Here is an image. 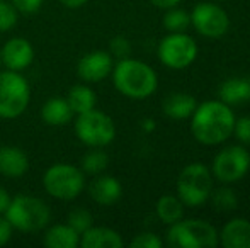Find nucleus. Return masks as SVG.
I'll use <instances>...</instances> for the list:
<instances>
[{
	"mask_svg": "<svg viewBox=\"0 0 250 248\" xmlns=\"http://www.w3.org/2000/svg\"><path fill=\"white\" fill-rule=\"evenodd\" d=\"M235 114L221 100H208L196 107L191 116V133L196 141L206 146L221 145L233 133Z\"/></svg>",
	"mask_w": 250,
	"mask_h": 248,
	"instance_id": "nucleus-1",
	"label": "nucleus"
},
{
	"mask_svg": "<svg viewBox=\"0 0 250 248\" xmlns=\"http://www.w3.org/2000/svg\"><path fill=\"white\" fill-rule=\"evenodd\" d=\"M114 87L129 99H146L157 90L158 78L150 65L133 58H123L112 66Z\"/></svg>",
	"mask_w": 250,
	"mask_h": 248,
	"instance_id": "nucleus-2",
	"label": "nucleus"
},
{
	"mask_svg": "<svg viewBox=\"0 0 250 248\" xmlns=\"http://www.w3.org/2000/svg\"><path fill=\"white\" fill-rule=\"evenodd\" d=\"M50 208L46 202L33 195H16L5 209L7 221L19 231H40L50 223Z\"/></svg>",
	"mask_w": 250,
	"mask_h": 248,
	"instance_id": "nucleus-3",
	"label": "nucleus"
},
{
	"mask_svg": "<svg viewBox=\"0 0 250 248\" xmlns=\"http://www.w3.org/2000/svg\"><path fill=\"white\" fill-rule=\"evenodd\" d=\"M167 245L174 248H214L218 247V231L203 219H179L168 225Z\"/></svg>",
	"mask_w": 250,
	"mask_h": 248,
	"instance_id": "nucleus-4",
	"label": "nucleus"
},
{
	"mask_svg": "<svg viewBox=\"0 0 250 248\" xmlns=\"http://www.w3.org/2000/svg\"><path fill=\"white\" fill-rule=\"evenodd\" d=\"M213 191V173L204 163H191L182 169L177 179V197L184 206L196 208L209 199Z\"/></svg>",
	"mask_w": 250,
	"mask_h": 248,
	"instance_id": "nucleus-5",
	"label": "nucleus"
},
{
	"mask_svg": "<svg viewBox=\"0 0 250 248\" xmlns=\"http://www.w3.org/2000/svg\"><path fill=\"white\" fill-rule=\"evenodd\" d=\"M31 90L19 72H0V117L16 119L29 106Z\"/></svg>",
	"mask_w": 250,
	"mask_h": 248,
	"instance_id": "nucleus-6",
	"label": "nucleus"
},
{
	"mask_svg": "<svg viewBox=\"0 0 250 248\" xmlns=\"http://www.w3.org/2000/svg\"><path fill=\"white\" fill-rule=\"evenodd\" d=\"M44 189L50 195L62 201H72L79 197L85 186L82 169L70 163H55L46 170L43 179Z\"/></svg>",
	"mask_w": 250,
	"mask_h": 248,
	"instance_id": "nucleus-7",
	"label": "nucleus"
},
{
	"mask_svg": "<svg viewBox=\"0 0 250 248\" xmlns=\"http://www.w3.org/2000/svg\"><path fill=\"white\" fill-rule=\"evenodd\" d=\"M77 138L87 146L92 148H102L112 143L116 136L114 121L107 114L97 111L96 107L87 113L79 114L75 121Z\"/></svg>",
	"mask_w": 250,
	"mask_h": 248,
	"instance_id": "nucleus-8",
	"label": "nucleus"
},
{
	"mask_svg": "<svg viewBox=\"0 0 250 248\" xmlns=\"http://www.w3.org/2000/svg\"><path fill=\"white\" fill-rule=\"evenodd\" d=\"M250 169V153L244 145L223 148L213 158V177L221 184H235L247 175Z\"/></svg>",
	"mask_w": 250,
	"mask_h": 248,
	"instance_id": "nucleus-9",
	"label": "nucleus"
},
{
	"mask_svg": "<svg viewBox=\"0 0 250 248\" xmlns=\"http://www.w3.org/2000/svg\"><path fill=\"white\" fill-rule=\"evenodd\" d=\"M198 57V44L186 33H170L158 44V58L172 70H182L192 65Z\"/></svg>",
	"mask_w": 250,
	"mask_h": 248,
	"instance_id": "nucleus-10",
	"label": "nucleus"
},
{
	"mask_svg": "<svg viewBox=\"0 0 250 248\" xmlns=\"http://www.w3.org/2000/svg\"><path fill=\"white\" fill-rule=\"evenodd\" d=\"M191 26L204 38H221L230 29V17L220 5L201 2L191 12Z\"/></svg>",
	"mask_w": 250,
	"mask_h": 248,
	"instance_id": "nucleus-11",
	"label": "nucleus"
},
{
	"mask_svg": "<svg viewBox=\"0 0 250 248\" xmlns=\"http://www.w3.org/2000/svg\"><path fill=\"white\" fill-rule=\"evenodd\" d=\"M112 72V57L107 51H92L83 55L77 65V73L85 82H101Z\"/></svg>",
	"mask_w": 250,
	"mask_h": 248,
	"instance_id": "nucleus-12",
	"label": "nucleus"
},
{
	"mask_svg": "<svg viewBox=\"0 0 250 248\" xmlns=\"http://www.w3.org/2000/svg\"><path fill=\"white\" fill-rule=\"evenodd\" d=\"M34 50L31 43L24 38H14L7 41L2 48V61L9 70L21 72L33 63Z\"/></svg>",
	"mask_w": 250,
	"mask_h": 248,
	"instance_id": "nucleus-13",
	"label": "nucleus"
},
{
	"mask_svg": "<svg viewBox=\"0 0 250 248\" xmlns=\"http://www.w3.org/2000/svg\"><path fill=\"white\" fill-rule=\"evenodd\" d=\"M218 245L223 248H250V221L233 218L218 233Z\"/></svg>",
	"mask_w": 250,
	"mask_h": 248,
	"instance_id": "nucleus-14",
	"label": "nucleus"
},
{
	"mask_svg": "<svg viewBox=\"0 0 250 248\" xmlns=\"http://www.w3.org/2000/svg\"><path fill=\"white\" fill-rule=\"evenodd\" d=\"M29 169V158L26 152L17 146L0 148V173L5 177H21Z\"/></svg>",
	"mask_w": 250,
	"mask_h": 248,
	"instance_id": "nucleus-15",
	"label": "nucleus"
},
{
	"mask_svg": "<svg viewBox=\"0 0 250 248\" xmlns=\"http://www.w3.org/2000/svg\"><path fill=\"white\" fill-rule=\"evenodd\" d=\"M82 248H121L125 245L121 235L111 228L104 226H90L87 231L80 235V243Z\"/></svg>",
	"mask_w": 250,
	"mask_h": 248,
	"instance_id": "nucleus-16",
	"label": "nucleus"
},
{
	"mask_svg": "<svg viewBox=\"0 0 250 248\" xmlns=\"http://www.w3.org/2000/svg\"><path fill=\"white\" fill-rule=\"evenodd\" d=\"M90 197L101 206H111L118 202L123 195V187L116 177L111 175H102L97 177L92 184H90Z\"/></svg>",
	"mask_w": 250,
	"mask_h": 248,
	"instance_id": "nucleus-17",
	"label": "nucleus"
},
{
	"mask_svg": "<svg viewBox=\"0 0 250 248\" xmlns=\"http://www.w3.org/2000/svg\"><path fill=\"white\" fill-rule=\"evenodd\" d=\"M218 95H220L221 102L228 104V106L250 102V78L235 76V78L225 80L218 90Z\"/></svg>",
	"mask_w": 250,
	"mask_h": 248,
	"instance_id": "nucleus-18",
	"label": "nucleus"
},
{
	"mask_svg": "<svg viewBox=\"0 0 250 248\" xmlns=\"http://www.w3.org/2000/svg\"><path fill=\"white\" fill-rule=\"evenodd\" d=\"M164 114L170 119H188L192 116V113L198 107V100L191 94L184 92H175L165 97L164 100Z\"/></svg>",
	"mask_w": 250,
	"mask_h": 248,
	"instance_id": "nucleus-19",
	"label": "nucleus"
},
{
	"mask_svg": "<svg viewBox=\"0 0 250 248\" xmlns=\"http://www.w3.org/2000/svg\"><path fill=\"white\" fill-rule=\"evenodd\" d=\"M72 116V107H70L68 100L63 99V97H51L41 109V117L50 126H63L70 123Z\"/></svg>",
	"mask_w": 250,
	"mask_h": 248,
	"instance_id": "nucleus-20",
	"label": "nucleus"
},
{
	"mask_svg": "<svg viewBox=\"0 0 250 248\" xmlns=\"http://www.w3.org/2000/svg\"><path fill=\"white\" fill-rule=\"evenodd\" d=\"M80 235L70 225H56L44 235V245L48 248H77Z\"/></svg>",
	"mask_w": 250,
	"mask_h": 248,
	"instance_id": "nucleus-21",
	"label": "nucleus"
},
{
	"mask_svg": "<svg viewBox=\"0 0 250 248\" xmlns=\"http://www.w3.org/2000/svg\"><path fill=\"white\" fill-rule=\"evenodd\" d=\"M157 216L165 225H174L184 216V202L177 195H162L157 201Z\"/></svg>",
	"mask_w": 250,
	"mask_h": 248,
	"instance_id": "nucleus-22",
	"label": "nucleus"
},
{
	"mask_svg": "<svg viewBox=\"0 0 250 248\" xmlns=\"http://www.w3.org/2000/svg\"><path fill=\"white\" fill-rule=\"evenodd\" d=\"M66 100H68L73 113L82 114V113H87V111L96 107L97 97H96V92H94L90 87L73 85L72 89H70L68 95H66Z\"/></svg>",
	"mask_w": 250,
	"mask_h": 248,
	"instance_id": "nucleus-23",
	"label": "nucleus"
},
{
	"mask_svg": "<svg viewBox=\"0 0 250 248\" xmlns=\"http://www.w3.org/2000/svg\"><path fill=\"white\" fill-rule=\"evenodd\" d=\"M211 202H213L214 209L220 212H230V211H235L238 206V197L235 194L233 189L230 187H220L216 191H211V195H209Z\"/></svg>",
	"mask_w": 250,
	"mask_h": 248,
	"instance_id": "nucleus-24",
	"label": "nucleus"
},
{
	"mask_svg": "<svg viewBox=\"0 0 250 248\" xmlns=\"http://www.w3.org/2000/svg\"><path fill=\"white\" fill-rule=\"evenodd\" d=\"M191 26V14L181 9H167L164 16V27L168 33H186V29Z\"/></svg>",
	"mask_w": 250,
	"mask_h": 248,
	"instance_id": "nucleus-25",
	"label": "nucleus"
},
{
	"mask_svg": "<svg viewBox=\"0 0 250 248\" xmlns=\"http://www.w3.org/2000/svg\"><path fill=\"white\" fill-rule=\"evenodd\" d=\"M109 165V156L105 152H102L101 148H96L92 152H89L85 156L82 158V172L90 173V175H99L104 172Z\"/></svg>",
	"mask_w": 250,
	"mask_h": 248,
	"instance_id": "nucleus-26",
	"label": "nucleus"
},
{
	"mask_svg": "<svg viewBox=\"0 0 250 248\" xmlns=\"http://www.w3.org/2000/svg\"><path fill=\"white\" fill-rule=\"evenodd\" d=\"M92 221H94L92 214H90L87 209L79 208V209H73L68 214V223H66V225H70L79 235H82L83 231H87V229L92 226Z\"/></svg>",
	"mask_w": 250,
	"mask_h": 248,
	"instance_id": "nucleus-27",
	"label": "nucleus"
},
{
	"mask_svg": "<svg viewBox=\"0 0 250 248\" xmlns=\"http://www.w3.org/2000/svg\"><path fill=\"white\" fill-rule=\"evenodd\" d=\"M17 24V10L12 2L0 0V33H7Z\"/></svg>",
	"mask_w": 250,
	"mask_h": 248,
	"instance_id": "nucleus-28",
	"label": "nucleus"
},
{
	"mask_svg": "<svg viewBox=\"0 0 250 248\" xmlns=\"http://www.w3.org/2000/svg\"><path fill=\"white\" fill-rule=\"evenodd\" d=\"M109 50H111V57L123 60V58H128L131 55V43H129L126 38L116 36L109 43Z\"/></svg>",
	"mask_w": 250,
	"mask_h": 248,
	"instance_id": "nucleus-29",
	"label": "nucleus"
},
{
	"mask_svg": "<svg viewBox=\"0 0 250 248\" xmlns=\"http://www.w3.org/2000/svg\"><path fill=\"white\" fill-rule=\"evenodd\" d=\"M129 245H131L133 248H162L164 242H162L155 233L146 231V233H140V235H136L135 238L131 240Z\"/></svg>",
	"mask_w": 250,
	"mask_h": 248,
	"instance_id": "nucleus-30",
	"label": "nucleus"
},
{
	"mask_svg": "<svg viewBox=\"0 0 250 248\" xmlns=\"http://www.w3.org/2000/svg\"><path fill=\"white\" fill-rule=\"evenodd\" d=\"M231 134H235V138L240 141V145H250V117L235 119Z\"/></svg>",
	"mask_w": 250,
	"mask_h": 248,
	"instance_id": "nucleus-31",
	"label": "nucleus"
},
{
	"mask_svg": "<svg viewBox=\"0 0 250 248\" xmlns=\"http://www.w3.org/2000/svg\"><path fill=\"white\" fill-rule=\"evenodd\" d=\"M12 5L16 7L17 12L22 14H34L41 9L43 0H12Z\"/></svg>",
	"mask_w": 250,
	"mask_h": 248,
	"instance_id": "nucleus-32",
	"label": "nucleus"
},
{
	"mask_svg": "<svg viewBox=\"0 0 250 248\" xmlns=\"http://www.w3.org/2000/svg\"><path fill=\"white\" fill-rule=\"evenodd\" d=\"M12 225L7 221V218H0V247H3L12 236Z\"/></svg>",
	"mask_w": 250,
	"mask_h": 248,
	"instance_id": "nucleus-33",
	"label": "nucleus"
},
{
	"mask_svg": "<svg viewBox=\"0 0 250 248\" xmlns=\"http://www.w3.org/2000/svg\"><path fill=\"white\" fill-rule=\"evenodd\" d=\"M151 3H153L155 7H158V9H172V7H175L177 3H181V0H150Z\"/></svg>",
	"mask_w": 250,
	"mask_h": 248,
	"instance_id": "nucleus-34",
	"label": "nucleus"
},
{
	"mask_svg": "<svg viewBox=\"0 0 250 248\" xmlns=\"http://www.w3.org/2000/svg\"><path fill=\"white\" fill-rule=\"evenodd\" d=\"M9 202H10L9 192H7L2 186H0V214H2V212H5V209L9 208Z\"/></svg>",
	"mask_w": 250,
	"mask_h": 248,
	"instance_id": "nucleus-35",
	"label": "nucleus"
},
{
	"mask_svg": "<svg viewBox=\"0 0 250 248\" xmlns=\"http://www.w3.org/2000/svg\"><path fill=\"white\" fill-rule=\"evenodd\" d=\"M60 2L65 7H68V9H79L83 3H87V0H60Z\"/></svg>",
	"mask_w": 250,
	"mask_h": 248,
	"instance_id": "nucleus-36",
	"label": "nucleus"
},
{
	"mask_svg": "<svg viewBox=\"0 0 250 248\" xmlns=\"http://www.w3.org/2000/svg\"><path fill=\"white\" fill-rule=\"evenodd\" d=\"M143 129H145V131H153V129H155V123L151 119L143 121Z\"/></svg>",
	"mask_w": 250,
	"mask_h": 248,
	"instance_id": "nucleus-37",
	"label": "nucleus"
},
{
	"mask_svg": "<svg viewBox=\"0 0 250 248\" xmlns=\"http://www.w3.org/2000/svg\"><path fill=\"white\" fill-rule=\"evenodd\" d=\"M0 65H2V50H0Z\"/></svg>",
	"mask_w": 250,
	"mask_h": 248,
	"instance_id": "nucleus-38",
	"label": "nucleus"
}]
</instances>
